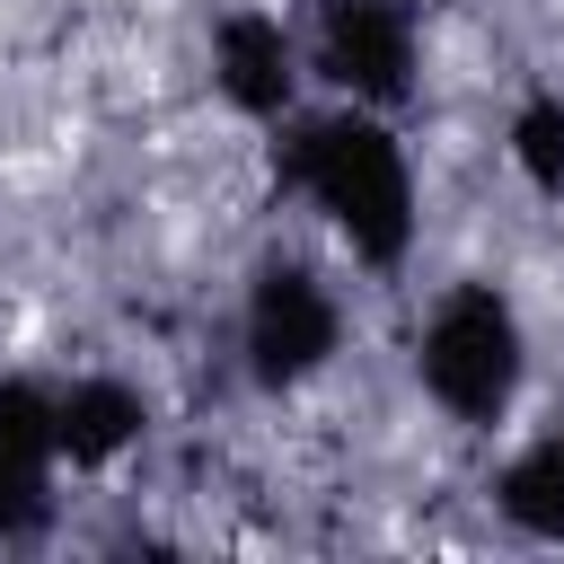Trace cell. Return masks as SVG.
<instances>
[{
	"instance_id": "6da1fadb",
	"label": "cell",
	"mask_w": 564,
	"mask_h": 564,
	"mask_svg": "<svg viewBox=\"0 0 564 564\" xmlns=\"http://www.w3.org/2000/svg\"><path fill=\"white\" fill-rule=\"evenodd\" d=\"M273 132H282L273 141L282 194H300L361 273H405L414 229H423V194H414V159L397 141V123L379 106L335 97V106H300Z\"/></svg>"
},
{
	"instance_id": "7a4b0ae2",
	"label": "cell",
	"mask_w": 564,
	"mask_h": 564,
	"mask_svg": "<svg viewBox=\"0 0 564 564\" xmlns=\"http://www.w3.org/2000/svg\"><path fill=\"white\" fill-rule=\"evenodd\" d=\"M414 388L458 432L511 423V405L529 388V326H520L502 282H449L423 308V326H414Z\"/></svg>"
},
{
	"instance_id": "3957f363",
	"label": "cell",
	"mask_w": 564,
	"mask_h": 564,
	"mask_svg": "<svg viewBox=\"0 0 564 564\" xmlns=\"http://www.w3.org/2000/svg\"><path fill=\"white\" fill-rule=\"evenodd\" d=\"M238 352H247V379L273 388V397H291L317 370H335V352H344L335 282L317 264H300V256H256L247 300H238Z\"/></svg>"
},
{
	"instance_id": "277c9868",
	"label": "cell",
	"mask_w": 564,
	"mask_h": 564,
	"mask_svg": "<svg viewBox=\"0 0 564 564\" xmlns=\"http://www.w3.org/2000/svg\"><path fill=\"white\" fill-rule=\"evenodd\" d=\"M308 62L335 97L397 115L423 88V18L414 0H308Z\"/></svg>"
},
{
	"instance_id": "5b68a950",
	"label": "cell",
	"mask_w": 564,
	"mask_h": 564,
	"mask_svg": "<svg viewBox=\"0 0 564 564\" xmlns=\"http://www.w3.org/2000/svg\"><path fill=\"white\" fill-rule=\"evenodd\" d=\"M300 35L273 9H220L212 18V88L238 123H291L300 115Z\"/></svg>"
},
{
	"instance_id": "8992f818",
	"label": "cell",
	"mask_w": 564,
	"mask_h": 564,
	"mask_svg": "<svg viewBox=\"0 0 564 564\" xmlns=\"http://www.w3.org/2000/svg\"><path fill=\"white\" fill-rule=\"evenodd\" d=\"M150 441V397L123 370H70L53 379V458L70 476H106Z\"/></svg>"
},
{
	"instance_id": "52a82bcc",
	"label": "cell",
	"mask_w": 564,
	"mask_h": 564,
	"mask_svg": "<svg viewBox=\"0 0 564 564\" xmlns=\"http://www.w3.org/2000/svg\"><path fill=\"white\" fill-rule=\"evenodd\" d=\"M494 511H502L520 538L564 546V432H538L529 449L502 458V476H494Z\"/></svg>"
},
{
	"instance_id": "ba28073f",
	"label": "cell",
	"mask_w": 564,
	"mask_h": 564,
	"mask_svg": "<svg viewBox=\"0 0 564 564\" xmlns=\"http://www.w3.org/2000/svg\"><path fill=\"white\" fill-rule=\"evenodd\" d=\"M502 159L538 203H564V88H529L502 123Z\"/></svg>"
},
{
	"instance_id": "9c48e42d",
	"label": "cell",
	"mask_w": 564,
	"mask_h": 564,
	"mask_svg": "<svg viewBox=\"0 0 564 564\" xmlns=\"http://www.w3.org/2000/svg\"><path fill=\"white\" fill-rule=\"evenodd\" d=\"M0 458L62 467V458H53V379H35V370H0Z\"/></svg>"
},
{
	"instance_id": "30bf717a",
	"label": "cell",
	"mask_w": 564,
	"mask_h": 564,
	"mask_svg": "<svg viewBox=\"0 0 564 564\" xmlns=\"http://www.w3.org/2000/svg\"><path fill=\"white\" fill-rule=\"evenodd\" d=\"M53 476H62V467H26V458H0V546H35V538L53 529V511H62Z\"/></svg>"
}]
</instances>
